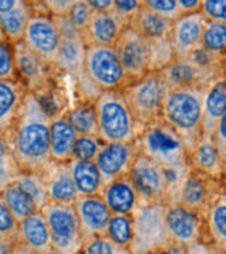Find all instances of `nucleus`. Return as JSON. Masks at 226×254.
<instances>
[{
  "label": "nucleus",
  "instance_id": "obj_1",
  "mask_svg": "<svg viewBox=\"0 0 226 254\" xmlns=\"http://www.w3.org/2000/svg\"><path fill=\"white\" fill-rule=\"evenodd\" d=\"M51 120L33 92H28L17 119L3 136L9 151L21 171L43 173L51 164Z\"/></svg>",
  "mask_w": 226,
  "mask_h": 254
},
{
  "label": "nucleus",
  "instance_id": "obj_2",
  "mask_svg": "<svg viewBox=\"0 0 226 254\" xmlns=\"http://www.w3.org/2000/svg\"><path fill=\"white\" fill-rule=\"evenodd\" d=\"M208 88L170 89L164 100L161 119L182 137L188 154L202 134L204 99Z\"/></svg>",
  "mask_w": 226,
  "mask_h": 254
},
{
  "label": "nucleus",
  "instance_id": "obj_3",
  "mask_svg": "<svg viewBox=\"0 0 226 254\" xmlns=\"http://www.w3.org/2000/svg\"><path fill=\"white\" fill-rule=\"evenodd\" d=\"M95 108L99 126L98 137L103 143H135L145 128L133 116L123 91L100 92Z\"/></svg>",
  "mask_w": 226,
  "mask_h": 254
},
{
  "label": "nucleus",
  "instance_id": "obj_4",
  "mask_svg": "<svg viewBox=\"0 0 226 254\" xmlns=\"http://www.w3.org/2000/svg\"><path fill=\"white\" fill-rule=\"evenodd\" d=\"M136 144L140 154L161 167H190L188 148L182 137L163 119L145 126Z\"/></svg>",
  "mask_w": 226,
  "mask_h": 254
},
{
  "label": "nucleus",
  "instance_id": "obj_5",
  "mask_svg": "<svg viewBox=\"0 0 226 254\" xmlns=\"http://www.w3.org/2000/svg\"><path fill=\"white\" fill-rule=\"evenodd\" d=\"M168 92L170 86L161 71H154L129 83L123 89V95L136 120L142 126H147L161 119L164 100Z\"/></svg>",
  "mask_w": 226,
  "mask_h": 254
},
{
  "label": "nucleus",
  "instance_id": "obj_6",
  "mask_svg": "<svg viewBox=\"0 0 226 254\" xmlns=\"http://www.w3.org/2000/svg\"><path fill=\"white\" fill-rule=\"evenodd\" d=\"M83 71L85 76L100 92L123 91L130 83L116 47L96 44L86 47Z\"/></svg>",
  "mask_w": 226,
  "mask_h": 254
},
{
  "label": "nucleus",
  "instance_id": "obj_7",
  "mask_svg": "<svg viewBox=\"0 0 226 254\" xmlns=\"http://www.w3.org/2000/svg\"><path fill=\"white\" fill-rule=\"evenodd\" d=\"M41 213L50 229L53 249L65 254L81 253L85 240L75 206L48 202L41 208Z\"/></svg>",
  "mask_w": 226,
  "mask_h": 254
},
{
  "label": "nucleus",
  "instance_id": "obj_8",
  "mask_svg": "<svg viewBox=\"0 0 226 254\" xmlns=\"http://www.w3.org/2000/svg\"><path fill=\"white\" fill-rule=\"evenodd\" d=\"M163 203H140L133 213L135 239L130 246L132 254H147L154 249H163L171 239L164 222Z\"/></svg>",
  "mask_w": 226,
  "mask_h": 254
},
{
  "label": "nucleus",
  "instance_id": "obj_9",
  "mask_svg": "<svg viewBox=\"0 0 226 254\" xmlns=\"http://www.w3.org/2000/svg\"><path fill=\"white\" fill-rule=\"evenodd\" d=\"M31 6L34 13L28 21L23 43L37 55L44 58L47 63L53 64L55 66L57 55L61 44L60 30L57 27L54 17L45 7L44 1L41 9L38 7L37 1H31Z\"/></svg>",
  "mask_w": 226,
  "mask_h": 254
},
{
  "label": "nucleus",
  "instance_id": "obj_10",
  "mask_svg": "<svg viewBox=\"0 0 226 254\" xmlns=\"http://www.w3.org/2000/svg\"><path fill=\"white\" fill-rule=\"evenodd\" d=\"M115 47L130 83L153 72V43L133 28L127 27Z\"/></svg>",
  "mask_w": 226,
  "mask_h": 254
},
{
  "label": "nucleus",
  "instance_id": "obj_11",
  "mask_svg": "<svg viewBox=\"0 0 226 254\" xmlns=\"http://www.w3.org/2000/svg\"><path fill=\"white\" fill-rule=\"evenodd\" d=\"M129 177L140 196V203H168V190L160 164L139 154Z\"/></svg>",
  "mask_w": 226,
  "mask_h": 254
},
{
  "label": "nucleus",
  "instance_id": "obj_12",
  "mask_svg": "<svg viewBox=\"0 0 226 254\" xmlns=\"http://www.w3.org/2000/svg\"><path fill=\"white\" fill-rule=\"evenodd\" d=\"M224 190L222 180L211 178L205 174L190 170L172 203L182 205L204 216L209 205Z\"/></svg>",
  "mask_w": 226,
  "mask_h": 254
},
{
  "label": "nucleus",
  "instance_id": "obj_13",
  "mask_svg": "<svg viewBox=\"0 0 226 254\" xmlns=\"http://www.w3.org/2000/svg\"><path fill=\"white\" fill-rule=\"evenodd\" d=\"M14 57L18 81L27 88L28 92L37 93L43 91L55 81L54 73L60 72L53 64L47 63L44 58L31 51L23 41L14 44Z\"/></svg>",
  "mask_w": 226,
  "mask_h": 254
},
{
  "label": "nucleus",
  "instance_id": "obj_14",
  "mask_svg": "<svg viewBox=\"0 0 226 254\" xmlns=\"http://www.w3.org/2000/svg\"><path fill=\"white\" fill-rule=\"evenodd\" d=\"M164 222L168 236L174 242L191 245L205 240V222L199 213L178 203H168L164 208Z\"/></svg>",
  "mask_w": 226,
  "mask_h": 254
},
{
  "label": "nucleus",
  "instance_id": "obj_15",
  "mask_svg": "<svg viewBox=\"0 0 226 254\" xmlns=\"http://www.w3.org/2000/svg\"><path fill=\"white\" fill-rule=\"evenodd\" d=\"M139 148L135 143H105L100 148L95 164L105 185L123 175H129L137 158Z\"/></svg>",
  "mask_w": 226,
  "mask_h": 254
},
{
  "label": "nucleus",
  "instance_id": "obj_16",
  "mask_svg": "<svg viewBox=\"0 0 226 254\" xmlns=\"http://www.w3.org/2000/svg\"><path fill=\"white\" fill-rule=\"evenodd\" d=\"M207 18L202 11L181 14L174 20L170 31V46L175 58H185L199 46H202V36Z\"/></svg>",
  "mask_w": 226,
  "mask_h": 254
},
{
  "label": "nucleus",
  "instance_id": "obj_17",
  "mask_svg": "<svg viewBox=\"0 0 226 254\" xmlns=\"http://www.w3.org/2000/svg\"><path fill=\"white\" fill-rule=\"evenodd\" d=\"M74 206L79 219L82 236L85 242L93 237L106 235L112 212L109 210L100 195L78 196Z\"/></svg>",
  "mask_w": 226,
  "mask_h": 254
},
{
  "label": "nucleus",
  "instance_id": "obj_18",
  "mask_svg": "<svg viewBox=\"0 0 226 254\" xmlns=\"http://www.w3.org/2000/svg\"><path fill=\"white\" fill-rule=\"evenodd\" d=\"M127 27L129 20L115 9L105 13H95L88 30L82 34V38L86 47L90 44L115 47Z\"/></svg>",
  "mask_w": 226,
  "mask_h": 254
},
{
  "label": "nucleus",
  "instance_id": "obj_19",
  "mask_svg": "<svg viewBox=\"0 0 226 254\" xmlns=\"http://www.w3.org/2000/svg\"><path fill=\"white\" fill-rule=\"evenodd\" d=\"M161 73L165 82L168 83L170 89L201 88V86H209L211 83L219 81L211 73L202 71L188 57L174 58L171 63L161 69Z\"/></svg>",
  "mask_w": 226,
  "mask_h": 254
},
{
  "label": "nucleus",
  "instance_id": "obj_20",
  "mask_svg": "<svg viewBox=\"0 0 226 254\" xmlns=\"http://www.w3.org/2000/svg\"><path fill=\"white\" fill-rule=\"evenodd\" d=\"M41 175L44 178L48 202L61 205H74L76 202L79 195L74 185L70 164L51 161Z\"/></svg>",
  "mask_w": 226,
  "mask_h": 254
},
{
  "label": "nucleus",
  "instance_id": "obj_21",
  "mask_svg": "<svg viewBox=\"0 0 226 254\" xmlns=\"http://www.w3.org/2000/svg\"><path fill=\"white\" fill-rule=\"evenodd\" d=\"M100 196L112 215H133L140 205V196L129 175L106 184Z\"/></svg>",
  "mask_w": 226,
  "mask_h": 254
},
{
  "label": "nucleus",
  "instance_id": "obj_22",
  "mask_svg": "<svg viewBox=\"0 0 226 254\" xmlns=\"http://www.w3.org/2000/svg\"><path fill=\"white\" fill-rule=\"evenodd\" d=\"M190 168L215 180H224V160L212 134L202 133L188 154Z\"/></svg>",
  "mask_w": 226,
  "mask_h": 254
},
{
  "label": "nucleus",
  "instance_id": "obj_23",
  "mask_svg": "<svg viewBox=\"0 0 226 254\" xmlns=\"http://www.w3.org/2000/svg\"><path fill=\"white\" fill-rule=\"evenodd\" d=\"M85 54H86V44L82 38L81 33L63 36L57 61H55V68L60 72L70 73L71 76L81 81L85 78V71H83Z\"/></svg>",
  "mask_w": 226,
  "mask_h": 254
},
{
  "label": "nucleus",
  "instance_id": "obj_24",
  "mask_svg": "<svg viewBox=\"0 0 226 254\" xmlns=\"http://www.w3.org/2000/svg\"><path fill=\"white\" fill-rule=\"evenodd\" d=\"M17 240L34 254H47L53 249L50 229L41 210L18 222Z\"/></svg>",
  "mask_w": 226,
  "mask_h": 254
},
{
  "label": "nucleus",
  "instance_id": "obj_25",
  "mask_svg": "<svg viewBox=\"0 0 226 254\" xmlns=\"http://www.w3.org/2000/svg\"><path fill=\"white\" fill-rule=\"evenodd\" d=\"M27 88L20 81H0V136L14 125L27 96Z\"/></svg>",
  "mask_w": 226,
  "mask_h": 254
},
{
  "label": "nucleus",
  "instance_id": "obj_26",
  "mask_svg": "<svg viewBox=\"0 0 226 254\" xmlns=\"http://www.w3.org/2000/svg\"><path fill=\"white\" fill-rule=\"evenodd\" d=\"M78 138L76 131L68 123L65 115L51 120L50 128V155L55 163H70L73 160L74 145Z\"/></svg>",
  "mask_w": 226,
  "mask_h": 254
},
{
  "label": "nucleus",
  "instance_id": "obj_27",
  "mask_svg": "<svg viewBox=\"0 0 226 254\" xmlns=\"http://www.w3.org/2000/svg\"><path fill=\"white\" fill-rule=\"evenodd\" d=\"M205 240L226 254V192L222 190L204 215Z\"/></svg>",
  "mask_w": 226,
  "mask_h": 254
},
{
  "label": "nucleus",
  "instance_id": "obj_28",
  "mask_svg": "<svg viewBox=\"0 0 226 254\" xmlns=\"http://www.w3.org/2000/svg\"><path fill=\"white\" fill-rule=\"evenodd\" d=\"M226 112V81L222 78L211 83L204 99V119H202V133H215L219 120Z\"/></svg>",
  "mask_w": 226,
  "mask_h": 254
},
{
  "label": "nucleus",
  "instance_id": "obj_29",
  "mask_svg": "<svg viewBox=\"0 0 226 254\" xmlns=\"http://www.w3.org/2000/svg\"><path fill=\"white\" fill-rule=\"evenodd\" d=\"M70 170L73 177L75 190L79 196L100 195L105 188V182L102 180L99 170L95 161H70Z\"/></svg>",
  "mask_w": 226,
  "mask_h": 254
},
{
  "label": "nucleus",
  "instance_id": "obj_30",
  "mask_svg": "<svg viewBox=\"0 0 226 254\" xmlns=\"http://www.w3.org/2000/svg\"><path fill=\"white\" fill-rule=\"evenodd\" d=\"M171 24L172 21L147 9L145 6V1H143V7L140 9V11L129 21V27L133 28L136 33H139L140 36H143L150 41L168 40L170 31H171Z\"/></svg>",
  "mask_w": 226,
  "mask_h": 254
},
{
  "label": "nucleus",
  "instance_id": "obj_31",
  "mask_svg": "<svg viewBox=\"0 0 226 254\" xmlns=\"http://www.w3.org/2000/svg\"><path fill=\"white\" fill-rule=\"evenodd\" d=\"M64 115L78 136H98L99 126L95 102L81 100L78 105L70 108Z\"/></svg>",
  "mask_w": 226,
  "mask_h": 254
},
{
  "label": "nucleus",
  "instance_id": "obj_32",
  "mask_svg": "<svg viewBox=\"0 0 226 254\" xmlns=\"http://www.w3.org/2000/svg\"><path fill=\"white\" fill-rule=\"evenodd\" d=\"M34 10L31 6V1L21 0L16 9L7 14L0 16V26L4 31V36L11 44H17L23 41L28 21L33 16Z\"/></svg>",
  "mask_w": 226,
  "mask_h": 254
},
{
  "label": "nucleus",
  "instance_id": "obj_33",
  "mask_svg": "<svg viewBox=\"0 0 226 254\" xmlns=\"http://www.w3.org/2000/svg\"><path fill=\"white\" fill-rule=\"evenodd\" d=\"M1 198L17 222L24 220L40 210L37 208L36 202L31 199V196L17 182H11L9 187L1 192Z\"/></svg>",
  "mask_w": 226,
  "mask_h": 254
},
{
  "label": "nucleus",
  "instance_id": "obj_34",
  "mask_svg": "<svg viewBox=\"0 0 226 254\" xmlns=\"http://www.w3.org/2000/svg\"><path fill=\"white\" fill-rule=\"evenodd\" d=\"M113 245L130 249L135 239V219L133 215H112L109 220L106 235Z\"/></svg>",
  "mask_w": 226,
  "mask_h": 254
},
{
  "label": "nucleus",
  "instance_id": "obj_35",
  "mask_svg": "<svg viewBox=\"0 0 226 254\" xmlns=\"http://www.w3.org/2000/svg\"><path fill=\"white\" fill-rule=\"evenodd\" d=\"M23 190L31 196V199L36 202L37 208L41 210L45 203H48L47 190H45L44 178L41 173H30V171H21L17 178L14 180Z\"/></svg>",
  "mask_w": 226,
  "mask_h": 254
},
{
  "label": "nucleus",
  "instance_id": "obj_36",
  "mask_svg": "<svg viewBox=\"0 0 226 254\" xmlns=\"http://www.w3.org/2000/svg\"><path fill=\"white\" fill-rule=\"evenodd\" d=\"M202 46L215 54L226 57V24L207 21L202 36Z\"/></svg>",
  "mask_w": 226,
  "mask_h": 254
},
{
  "label": "nucleus",
  "instance_id": "obj_37",
  "mask_svg": "<svg viewBox=\"0 0 226 254\" xmlns=\"http://www.w3.org/2000/svg\"><path fill=\"white\" fill-rule=\"evenodd\" d=\"M21 170L18 168L14 157L9 151L3 137L0 136V195L17 178Z\"/></svg>",
  "mask_w": 226,
  "mask_h": 254
},
{
  "label": "nucleus",
  "instance_id": "obj_38",
  "mask_svg": "<svg viewBox=\"0 0 226 254\" xmlns=\"http://www.w3.org/2000/svg\"><path fill=\"white\" fill-rule=\"evenodd\" d=\"M103 144L105 143L98 136H78L74 145L73 160L95 161Z\"/></svg>",
  "mask_w": 226,
  "mask_h": 254
},
{
  "label": "nucleus",
  "instance_id": "obj_39",
  "mask_svg": "<svg viewBox=\"0 0 226 254\" xmlns=\"http://www.w3.org/2000/svg\"><path fill=\"white\" fill-rule=\"evenodd\" d=\"M0 81H18L14 44L10 41L0 43Z\"/></svg>",
  "mask_w": 226,
  "mask_h": 254
},
{
  "label": "nucleus",
  "instance_id": "obj_40",
  "mask_svg": "<svg viewBox=\"0 0 226 254\" xmlns=\"http://www.w3.org/2000/svg\"><path fill=\"white\" fill-rule=\"evenodd\" d=\"M93 14L95 13L90 9L88 0H74L73 7L67 17L73 23L74 27L76 28L81 34H83L89 27V23Z\"/></svg>",
  "mask_w": 226,
  "mask_h": 254
},
{
  "label": "nucleus",
  "instance_id": "obj_41",
  "mask_svg": "<svg viewBox=\"0 0 226 254\" xmlns=\"http://www.w3.org/2000/svg\"><path fill=\"white\" fill-rule=\"evenodd\" d=\"M82 254H132L129 249H123L119 246L113 245L106 236L93 237L90 240H86Z\"/></svg>",
  "mask_w": 226,
  "mask_h": 254
},
{
  "label": "nucleus",
  "instance_id": "obj_42",
  "mask_svg": "<svg viewBox=\"0 0 226 254\" xmlns=\"http://www.w3.org/2000/svg\"><path fill=\"white\" fill-rule=\"evenodd\" d=\"M143 1L147 9L170 21H174L181 16L177 0H143Z\"/></svg>",
  "mask_w": 226,
  "mask_h": 254
},
{
  "label": "nucleus",
  "instance_id": "obj_43",
  "mask_svg": "<svg viewBox=\"0 0 226 254\" xmlns=\"http://www.w3.org/2000/svg\"><path fill=\"white\" fill-rule=\"evenodd\" d=\"M201 11L207 21L226 24V0H202Z\"/></svg>",
  "mask_w": 226,
  "mask_h": 254
},
{
  "label": "nucleus",
  "instance_id": "obj_44",
  "mask_svg": "<svg viewBox=\"0 0 226 254\" xmlns=\"http://www.w3.org/2000/svg\"><path fill=\"white\" fill-rule=\"evenodd\" d=\"M18 222L0 195V235L17 237Z\"/></svg>",
  "mask_w": 226,
  "mask_h": 254
},
{
  "label": "nucleus",
  "instance_id": "obj_45",
  "mask_svg": "<svg viewBox=\"0 0 226 254\" xmlns=\"http://www.w3.org/2000/svg\"><path fill=\"white\" fill-rule=\"evenodd\" d=\"M142 7H143L142 0H115V10L129 21L140 11Z\"/></svg>",
  "mask_w": 226,
  "mask_h": 254
},
{
  "label": "nucleus",
  "instance_id": "obj_46",
  "mask_svg": "<svg viewBox=\"0 0 226 254\" xmlns=\"http://www.w3.org/2000/svg\"><path fill=\"white\" fill-rule=\"evenodd\" d=\"M44 4L51 16L64 17L68 16L70 10L73 7L74 0H45Z\"/></svg>",
  "mask_w": 226,
  "mask_h": 254
},
{
  "label": "nucleus",
  "instance_id": "obj_47",
  "mask_svg": "<svg viewBox=\"0 0 226 254\" xmlns=\"http://www.w3.org/2000/svg\"><path fill=\"white\" fill-rule=\"evenodd\" d=\"M214 140H215V144L218 147V151L222 157V160L226 158V112L225 115L222 116V119L219 120L217 128H215V133H214Z\"/></svg>",
  "mask_w": 226,
  "mask_h": 254
},
{
  "label": "nucleus",
  "instance_id": "obj_48",
  "mask_svg": "<svg viewBox=\"0 0 226 254\" xmlns=\"http://www.w3.org/2000/svg\"><path fill=\"white\" fill-rule=\"evenodd\" d=\"M187 254H225L208 240H198L187 246Z\"/></svg>",
  "mask_w": 226,
  "mask_h": 254
},
{
  "label": "nucleus",
  "instance_id": "obj_49",
  "mask_svg": "<svg viewBox=\"0 0 226 254\" xmlns=\"http://www.w3.org/2000/svg\"><path fill=\"white\" fill-rule=\"evenodd\" d=\"M177 3H178L181 14H190V13L201 11L202 0H177Z\"/></svg>",
  "mask_w": 226,
  "mask_h": 254
},
{
  "label": "nucleus",
  "instance_id": "obj_50",
  "mask_svg": "<svg viewBox=\"0 0 226 254\" xmlns=\"http://www.w3.org/2000/svg\"><path fill=\"white\" fill-rule=\"evenodd\" d=\"M17 243V237L0 235V254H14Z\"/></svg>",
  "mask_w": 226,
  "mask_h": 254
},
{
  "label": "nucleus",
  "instance_id": "obj_51",
  "mask_svg": "<svg viewBox=\"0 0 226 254\" xmlns=\"http://www.w3.org/2000/svg\"><path fill=\"white\" fill-rule=\"evenodd\" d=\"M93 13H105L115 9V0H88Z\"/></svg>",
  "mask_w": 226,
  "mask_h": 254
},
{
  "label": "nucleus",
  "instance_id": "obj_52",
  "mask_svg": "<svg viewBox=\"0 0 226 254\" xmlns=\"http://www.w3.org/2000/svg\"><path fill=\"white\" fill-rule=\"evenodd\" d=\"M164 254H187V245H182L178 242L170 240L163 247Z\"/></svg>",
  "mask_w": 226,
  "mask_h": 254
},
{
  "label": "nucleus",
  "instance_id": "obj_53",
  "mask_svg": "<svg viewBox=\"0 0 226 254\" xmlns=\"http://www.w3.org/2000/svg\"><path fill=\"white\" fill-rule=\"evenodd\" d=\"M21 0H0V16L7 14L17 7Z\"/></svg>",
  "mask_w": 226,
  "mask_h": 254
},
{
  "label": "nucleus",
  "instance_id": "obj_54",
  "mask_svg": "<svg viewBox=\"0 0 226 254\" xmlns=\"http://www.w3.org/2000/svg\"><path fill=\"white\" fill-rule=\"evenodd\" d=\"M14 254H34L28 247L23 245V243H17L16 246V250H14Z\"/></svg>",
  "mask_w": 226,
  "mask_h": 254
},
{
  "label": "nucleus",
  "instance_id": "obj_55",
  "mask_svg": "<svg viewBox=\"0 0 226 254\" xmlns=\"http://www.w3.org/2000/svg\"><path fill=\"white\" fill-rule=\"evenodd\" d=\"M147 254H164L163 249H154V250H150Z\"/></svg>",
  "mask_w": 226,
  "mask_h": 254
},
{
  "label": "nucleus",
  "instance_id": "obj_56",
  "mask_svg": "<svg viewBox=\"0 0 226 254\" xmlns=\"http://www.w3.org/2000/svg\"><path fill=\"white\" fill-rule=\"evenodd\" d=\"M1 41H7V38L4 36V31H3V28L0 26V43H1Z\"/></svg>",
  "mask_w": 226,
  "mask_h": 254
},
{
  "label": "nucleus",
  "instance_id": "obj_57",
  "mask_svg": "<svg viewBox=\"0 0 226 254\" xmlns=\"http://www.w3.org/2000/svg\"><path fill=\"white\" fill-rule=\"evenodd\" d=\"M47 254H65V253L60 252V250H57V249H51V250H50Z\"/></svg>",
  "mask_w": 226,
  "mask_h": 254
},
{
  "label": "nucleus",
  "instance_id": "obj_58",
  "mask_svg": "<svg viewBox=\"0 0 226 254\" xmlns=\"http://www.w3.org/2000/svg\"><path fill=\"white\" fill-rule=\"evenodd\" d=\"M224 79L226 81V58H225V64H224Z\"/></svg>",
  "mask_w": 226,
  "mask_h": 254
},
{
  "label": "nucleus",
  "instance_id": "obj_59",
  "mask_svg": "<svg viewBox=\"0 0 226 254\" xmlns=\"http://www.w3.org/2000/svg\"><path fill=\"white\" fill-rule=\"evenodd\" d=\"M224 177H226V158L224 160Z\"/></svg>",
  "mask_w": 226,
  "mask_h": 254
},
{
  "label": "nucleus",
  "instance_id": "obj_60",
  "mask_svg": "<svg viewBox=\"0 0 226 254\" xmlns=\"http://www.w3.org/2000/svg\"><path fill=\"white\" fill-rule=\"evenodd\" d=\"M222 182H224V190H225V192H226V177H224Z\"/></svg>",
  "mask_w": 226,
  "mask_h": 254
},
{
  "label": "nucleus",
  "instance_id": "obj_61",
  "mask_svg": "<svg viewBox=\"0 0 226 254\" xmlns=\"http://www.w3.org/2000/svg\"><path fill=\"white\" fill-rule=\"evenodd\" d=\"M79 254H82V253H79Z\"/></svg>",
  "mask_w": 226,
  "mask_h": 254
}]
</instances>
